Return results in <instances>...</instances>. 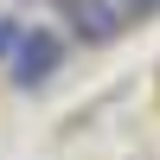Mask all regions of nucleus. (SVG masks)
I'll list each match as a JSON object with an SVG mask.
<instances>
[{"label": "nucleus", "mask_w": 160, "mask_h": 160, "mask_svg": "<svg viewBox=\"0 0 160 160\" xmlns=\"http://www.w3.org/2000/svg\"><path fill=\"white\" fill-rule=\"evenodd\" d=\"M7 64H13V83H19V90H45L51 77L64 71V32H51V26H26Z\"/></svg>", "instance_id": "1"}, {"label": "nucleus", "mask_w": 160, "mask_h": 160, "mask_svg": "<svg viewBox=\"0 0 160 160\" xmlns=\"http://www.w3.org/2000/svg\"><path fill=\"white\" fill-rule=\"evenodd\" d=\"M64 19H71L77 45H115L122 26H128L115 0H64Z\"/></svg>", "instance_id": "2"}, {"label": "nucleus", "mask_w": 160, "mask_h": 160, "mask_svg": "<svg viewBox=\"0 0 160 160\" xmlns=\"http://www.w3.org/2000/svg\"><path fill=\"white\" fill-rule=\"evenodd\" d=\"M19 32H26V26L13 19V13H0V58H13V45H19Z\"/></svg>", "instance_id": "3"}, {"label": "nucleus", "mask_w": 160, "mask_h": 160, "mask_svg": "<svg viewBox=\"0 0 160 160\" xmlns=\"http://www.w3.org/2000/svg\"><path fill=\"white\" fill-rule=\"evenodd\" d=\"M115 7H122V19H154L160 0H115Z\"/></svg>", "instance_id": "4"}, {"label": "nucleus", "mask_w": 160, "mask_h": 160, "mask_svg": "<svg viewBox=\"0 0 160 160\" xmlns=\"http://www.w3.org/2000/svg\"><path fill=\"white\" fill-rule=\"evenodd\" d=\"M19 7H38V0H19Z\"/></svg>", "instance_id": "5"}]
</instances>
